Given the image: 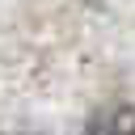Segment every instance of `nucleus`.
<instances>
[{
  "mask_svg": "<svg viewBox=\"0 0 135 135\" xmlns=\"http://www.w3.org/2000/svg\"><path fill=\"white\" fill-rule=\"evenodd\" d=\"M84 135H135V110L131 105H101L89 118Z\"/></svg>",
  "mask_w": 135,
  "mask_h": 135,
  "instance_id": "nucleus-1",
  "label": "nucleus"
},
{
  "mask_svg": "<svg viewBox=\"0 0 135 135\" xmlns=\"http://www.w3.org/2000/svg\"><path fill=\"white\" fill-rule=\"evenodd\" d=\"M93 4H101V0H93Z\"/></svg>",
  "mask_w": 135,
  "mask_h": 135,
  "instance_id": "nucleus-2",
  "label": "nucleus"
}]
</instances>
